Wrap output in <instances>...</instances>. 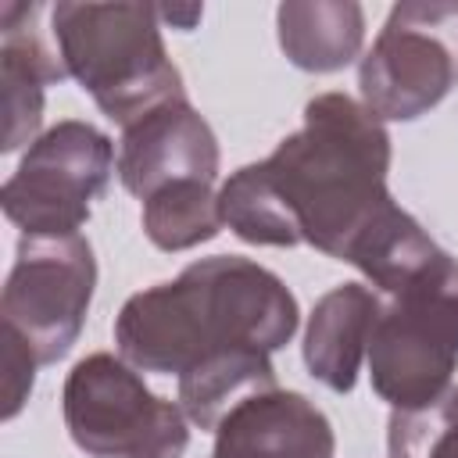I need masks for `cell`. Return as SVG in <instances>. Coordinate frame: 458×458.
<instances>
[{"mask_svg": "<svg viewBox=\"0 0 458 458\" xmlns=\"http://www.w3.org/2000/svg\"><path fill=\"white\" fill-rule=\"evenodd\" d=\"M297 243L354 265L376 293H394L440 247L390 197V132L347 93L304 104V125L258 161Z\"/></svg>", "mask_w": 458, "mask_h": 458, "instance_id": "6da1fadb", "label": "cell"}, {"mask_svg": "<svg viewBox=\"0 0 458 458\" xmlns=\"http://www.w3.org/2000/svg\"><path fill=\"white\" fill-rule=\"evenodd\" d=\"M301 322L297 297L265 265L215 254L186 265L172 283L132 293L114 318L118 358L140 372L182 376L218 351H279Z\"/></svg>", "mask_w": 458, "mask_h": 458, "instance_id": "7a4b0ae2", "label": "cell"}, {"mask_svg": "<svg viewBox=\"0 0 458 458\" xmlns=\"http://www.w3.org/2000/svg\"><path fill=\"white\" fill-rule=\"evenodd\" d=\"M50 32L68 75L122 129L186 97L150 4H57Z\"/></svg>", "mask_w": 458, "mask_h": 458, "instance_id": "3957f363", "label": "cell"}, {"mask_svg": "<svg viewBox=\"0 0 458 458\" xmlns=\"http://www.w3.org/2000/svg\"><path fill=\"white\" fill-rule=\"evenodd\" d=\"M372 390L394 408L447 394L458 369V258L440 250L419 276L386 293L369 336Z\"/></svg>", "mask_w": 458, "mask_h": 458, "instance_id": "277c9868", "label": "cell"}, {"mask_svg": "<svg viewBox=\"0 0 458 458\" xmlns=\"http://www.w3.org/2000/svg\"><path fill=\"white\" fill-rule=\"evenodd\" d=\"M61 415L72 444L89 458H182L190 419L157 397L143 376L114 354H86L64 379Z\"/></svg>", "mask_w": 458, "mask_h": 458, "instance_id": "5b68a950", "label": "cell"}, {"mask_svg": "<svg viewBox=\"0 0 458 458\" xmlns=\"http://www.w3.org/2000/svg\"><path fill=\"white\" fill-rule=\"evenodd\" d=\"M361 104L379 122H415L458 86V0L394 4L358 68Z\"/></svg>", "mask_w": 458, "mask_h": 458, "instance_id": "8992f818", "label": "cell"}, {"mask_svg": "<svg viewBox=\"0 0 458 458\" xmlns=\"http://www.w3.org/2000/svg\"><path fill=\"white\" fill-rule=\"evenodd\" d=\"M111 172H118L111 136L89 122L64 118L21 154L0 190L4 215L21 236H79Z\"/></svg>", "mask_w": 458, "mask_h": 458, "instance_id": "52a82bcc", "label": "cell"}, {"mask_svg": "<svg viewBox=\"0 0 458 458\" xmlns=\"http://www.w3.org/2000/svg\"><path fill=\"white\" fill-rule=\"evenodd\" d=\"M97 286V258L79 236H21L4 283L0 315L50 365L72 351L82 333Z\"/></svg>", "mask_w": 458, "mask_h": 458, "instance_id": "ba28073f", "label": "cell"}, {"mask_svg": "<svg viewBox=\"0 0 458 458\" xmlns=\"http://www.w3.org/2000/svg\"><path fill=\"white\" fill-rule=\"evenodd\" d=\"M122 186L147 200L172 182H215L218 179V140L204 114L182 97L143 114L122 129L118 143Z\"/></svg>", "mask_w": 458, "mask_h": 458, "instance_id": "9c48e42d", "label": "cell"}, {"mask_svg": "<svg viewBox=\"0 0 458 458\" xmlns=\"http://www.w3.org/2000/svg\"><path fill=\"white\" fill-rule=\"evenodd\" d=\"M211 458H336V437L315 401L276 386L218 422Z\"/></svg>", "mask_w": 458, "mask_h": 458, "instance_id": "30bf717a", "label": "cell"}, {"mask_svg": "<svg viewBox=\"0 0 458 458\" xmlns=\"http://www.w3.org/2000/svg\"><path fill=\"white\" fill-rule=\"evenodd\" d=\"M36 4H0V89H4V150L39 140L43 93L68 79L61 54H54L39 29Z\"/></svg>", "mask_w": 458, "mask_h": 458, "instance_id": "8fae6325", "label": "cell"}, {"mask_svg": "<svg viewBox=\"0 0 458 458\" xmlns=\"http://www.w3.org/2000/svg\"><path fill=\"white\" fill-rule=\"evenodd\" d=\"M379 308L383 297L365 283H340L315 301L304 326V365L333 394L354 390Z\"/></svg>", "mask_w": 458, "mask_h": 458, "instance_id": "7c38bea8", "label": "cell"}, {"mask_svg": "<svg viewBox=\"0 0 458 458\" xmlns=\"http://www.w3.org/2000/svg\"><path fill=\"white\" fill-rule=\"evenodd\" d=\"M279 47L301 72H340L365 43V11L354 0H286L276 11Z\"/></svg>", "mask_w": 458, "mask_h": 458, "instance_id": "4fadbf2b", "label": "cell"}, {"mask_svg": "<svg viewBox=\"0 0 458 458\" xmlns=\"http://www.w3.org/2000/svg\"><path fill=\"white\" fill-rule=\"evenodd\" d=\"M276 390V369L265 351L236 347L197 361L179 376V408L200 429H218V422L243 401Z\"/></svg>", "mask_w": 458, "mask_h": 458, "instance_id": "5bb4252c", "label": "cell"}, {"mask_svg": "<svg viewBox=\"0 0 458 458\" xmlns=\"http://www.w3.org/2000/svg\"><path fill=\"white\" fill-rule=\"evenodd\" d=\"M143 233L157 250H190L222 233L215 182H172L143 200Z\"/></svg>", "mask_w": 458, "mask_h": 458, "instance_id": "9a60e30c", "label": "cell"}, {"mask_svg": "<svg viewBox=\"0 0 458 458\" xmlns=\"http://www.w3.org/2000/svg\"><path fill=\"white\" fill-rule=\"evenodd\" d=\"M390 458H458V386L422 408L390 411Z\"/></svg>", "mask_w": 458, "mask_h": 458, "instance_id": "2e32d148", "label": "cell"}, {"mask_svg": "<svg viewBox=\"0 0 458 458\" xmlns=\"http://www.w3.org/2000/svg\"><path fill=\"white\" fill-rule=\"evenodd\" d=\"M0 340H4V419H14L32 394L39 358L11 326L0 329Z\"/></svg>", "mask_w": 458, "mask_h": 458, "instance_id": "e0dca14e", "label": "cell"}, {"mask_svg": "<svg viewBox=\"0 0 458 458\" xmlns=\"http://www.w3.org/2000/svg\"><path fill=\"white\" fill-rule=\"evenodd\" d=\"M200 14H204L200 7H186V11H179V7H157V18L161 21H172V25H182V29H193V21Z\"/></svg>", "mask_w": 458, "mask_h": 458, "instance_id": "ac0fdd59", "label": "cell"}]
</instances>
